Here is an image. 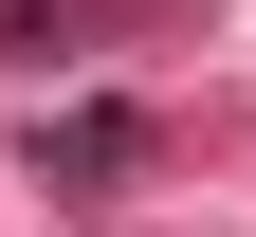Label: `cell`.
Wrapping results in <instances>:
<instances>
[{
  "label": "cell",
  "instance_id": "1",
  "mask_svg": "<svg viewBox=\"0 0 256 237\" xmlns=\"http://www.w3.org/2000/svg\"><path fill=\"white\" fill-rule=\"evenodd\" d=\"M146 146H165V128L110 110V91H92V110H37V183H55V201H128V183H146Z\"/></svg>",
  "mask_w": 256,
  "mask_h": 237
}]
</instances>
